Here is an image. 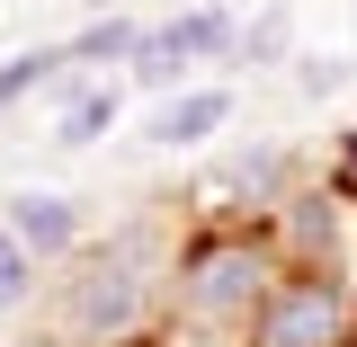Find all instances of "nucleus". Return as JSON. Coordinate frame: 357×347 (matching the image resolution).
I'll use <instances>...</instances> for the list:
<instances>
[{"instance_id": "obj_8", "label": "nucleus", "mask_w": 357, "mask_h": 347, "mask_svg": "<svg viewBox=\"0 0 357 347\" xmlns=\"http://www.w3.org/2000/svg\"><path fill=\"white\" fill-rule=\"evenodd\" d=\"M63 72H72V45H36V54H18V63H0V107H18L27 89L63 81Z\"/></svg>"}, {"instance_id": "obj_13", "label": "nucleus", "mask_w": 357, "mask_h": 347, "mask_svg": "<svg viewBox=\"0 0 357 347\" xmlns=\"http://www.w3.org/2000/svg\"><path fill=\"white\" fill-rule=\"evenodd\" d=\"M349 347H357V321H349Z\"/></svg>"}, {"instance_id": "obj_10", "label": "nucleus", "mask_w": 357, "mask_h": 347, "mask_svg": "<svg viewBox=\"0 0 357 347\" xmlns=\"http://www.w3.org/2000/svg\"><path fill=\"white\" fill-rule=\"evenodd\" d=\"M36 267H45V259L9 232V214H0V312H18L27 294H36Z\"/></svg>"}, {"instance_id": "obj_6", "label": "nucleus", "mask_w": 357, "mask_h": 347, "mask_svg": "<svg viewBox=\"0 0 357 347\" xmlns=\"http://www.w3.org/2000/svg\"><path fill=\"white\" fill-rule=\"evenodd\" d=\"M331 205H340L331 187H321V196H295V205H277V214H286V232H277V259H286V267H331V259H340Z\"/></svg>"}, {"instance_id": "obj_5", "label": "nucleus", "mask_w": 357, "mask_h": 347, "mask_svg": "<svg viewBox=\"0 0 357 347\" xmlns=\"http://www.w3.org/2000/svg\"><path fill=\"white\" fill-rule=\"evenodd\" d=\"M9 232H18L36 259H72V250H81V214H72V196H45V187L9 196Z\"/></svg>"}, {"instance_id": "obj_3", "label": "nucleus", "mask_w": 357, "mask_h": 347, "mask_svg": "<svg viewBox=\"0 0 357 347\" xmlns=\"http://www.w3.org/2000/svg\"><path fill=\"white\" fill-rule=\"evenodd\" d=\"M349 321L357 294L340 285V267H286L250 321V347H349Z\"/></svg>"}, {"instance_id": "obj_4", "label": "nucleus", "mask_w": 357, "mask_h": 347, "mask_svg": "<svg viewBox=\"0 0 357 347\" xmlns=\"http://www.w3.org/2000/svg\"><path fill=\"white\" fill-rule=\"evenodd\" d=\"M223 45H232V18L223 9H188V18H170V27H152L134 45V89H170L188 63H206Z\"/></svg>"}, {"instance_id": "obj_12", "label": "nucleus", "mask_w": 357, "mask_h": 347, "mask_svg": "<svg viewBox=\"0 0 357 347\" xmlns=\"http://www.w3.org/2000/svg\"><path fill=\"white\" fill-rule=\"evenodd\" d=\"M331 196H340V205H357V134L340 143V170H331Z\"/></svg>"}, {"instance_id": "obj_1", "label": "nucleus", "mask_w": 357, "mask_h": 347, "mask_svg": "<svg viewBox=\"0 0 357 347\" xmlns=\"http://www.w3.org/2000/svg\"><path fill=\"white\" fill-rule=\"evenodd\" d=\"M286 276L277 232H241V223H206L188 232L170 259V303H161V347H250L268 285Z\"/></svg>"}, {"instance_id": "obj_2", "label": "nucleus", "mask_w": 357, "mask_h": 347, "mask_svg": "<svg viewBox=\"0 0 357 347\" xmlns=\"http://www.w3.org/2000/svg\"><path fill=\"white\" fill-rule=\"evenodd\" d=\"M161 303H170V285L152 276V232H116L107 250L81 259V276H63V339L72 347H134Z\"/></svg>"}, {"instance_id": "obj_11", "label": "nucleus", "mask_w": 357, "mask_h": 347, "mask_svg": "<svg viewBox=\"0 0 357 347\" xmlns=\"http://www.w3.org/2000/svg\"><path fill=\"white\" fill-rule=\"evenodd\" d=\"M134 45H143V27L107 18V27H81L72 36V63H134Z\"/></svg>"}, {"instance_id": "obj_9", "label": "nucleus", "mask_w": 357, "mask_h": 347, "mask_svg": "<svg viewBox=\"0 0 357 347\" xmlns=\"http://www.w3.org/2000/svg\"><path fill=\"white\" fill-rule=\"evenodd\" d=\"M107 125H116V81H107V89H72V107H63V134H54V143L81 152V143H98Z\"/></svg>"}, {"instance_id": "obj_7", "label": "nucleus", "mask_w": 357, "mask_h": 347, "mask_svg": "<svg viewBox=\"0 0 357 347\" xmlns=\"http://www.w3.org/2000/svg\"><path fill=\"white\" fill-rule=\"evenodd\" d=\"M215 125H232V89H178L170 107L152 116V143L161 152H188V143H206Z\"/></svg>"}]
</instances>
